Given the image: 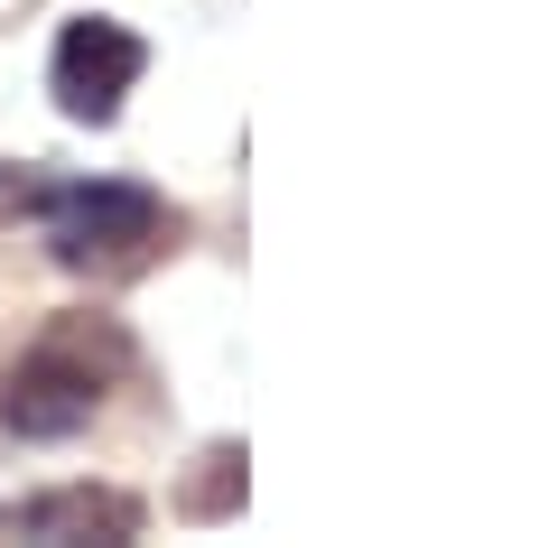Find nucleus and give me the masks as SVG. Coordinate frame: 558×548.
<instances>
[{
	"instance_id": "nucleus-1",
	"label": "nucleus",
	"mask_w": 558,
	"mask_h": 548,
	"mask_svg": "<svg viewBox=\"0 0 558 548\" xmlns=\"http://www.w3.org/2000/svg\"><path fill=\"white\" fill-rule=\"evenodd\" d=\"M131 373V334L112 316H57V326L28 344V363L0 391V428L10 437H75L94 428L102 391Z\"/></svg>"
},
{
	"instance_id": "nucleus-3",
	"label": "nucleus",
	"mask_w": 558,
	"mask_h": 548,
	"mask_svg": "<svg viewBox=\"0 0 558 548\" xmlns=\"http://www.w3.org/2000/svg\"><path fill=\"white\" fill-rule=\"evenodd\" d=\"M140 75H149V47H140L121 20H65L57 65H47V84H57L65 121H94V131L121 112V94H131Z\"/></svg>"
},
{
	"instance_id": "nucleus-2",
	"label": "nucleus",
	"mask_w": 558,
	"mask_h": 548,
	"mask_svg": "<svg viewBox=\"0 0 558 548\" xmlns=\"http://www.w3.org/2000/svg\"><path fill=\"white\" fill-rule=\"evenodd\" d=\"M20 205L47 223V252L65 270H140V260L168 242V205L149 186H28Z\"/></svg>"
},
{
	"instance_id": "nucleus-5",
	"label": "nucleus",
	"mask_w": 558,
	"mask_h": 548,
	"mask_svg": "<svg viewBox=\"0 0 558 548\" xmlns=\"http://www.w3.org/2000/svg\"><path fill=\"white\" fill-rule=\"evenodd\" d=\"M178 511H186V521H223V511H242V447H205L196 474H186V492H178Z\"/></svg>"
},
{
	"instance_id": "nucleus-4",
	"label": "nucleus",
	"mask_w": 558,
	"mask_h": 548,
	"mask_svg": "<svg viewBox=\"0 0 558 548\" xmlns=\"http://www.w3.org/2000/svg\"><path fill=\"white\" fill-rule=\"evenodd\" d=\"M10 529H28V539H140V502H131V492L65 484V492L20 502V511H10Z\"/></svg>"
}]
</instances>
